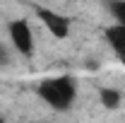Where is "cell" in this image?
<instances>
[{"label": "cell", "mask_w": 125, "mask_h": 123, "mask_svg": "<svg viewBox=\"0 0 125 123\" xmlns=\"http://www.w3.org/2000/svg\"><path fill=\"white\" fill-rule=\"evenodd\" d=\"M118 56H120V61L125 63V48H123V51H120V53H118Z\"/></svg>", "instance_id": "cell-8"}, {"label": "cell", "mask_w": 125, "mask_h": 123, "mask_svg": "<svg viewBox=\"0 0 125 123\" xmlns=\"http://www.w3.org/2000/svg\"><path fill=\"white\" fill-rule=\"evenodd\" d=\"M111 7H113V15H115V19H118L120 24H125V0H120V2H113Z\"/></svg>", "instance_id": "cell-6"}, {"label": "cell", "mask_w": 125, "mask_h": 123, "mask_svg": "<svg viewBox=\"0 0 125 123\" xmlns=\"http://www.w3.org/2000/svg\"><path fill=\"white\" fill-rule=\"evenodd\" d=\"M104 36H106V41H108V46L115 51V53H120L125 48V24H113V27H108V29L104 31Z\"/></svg>", "instance_id": "cell-4"}, {"label": "cell", "mask_w": 125, "mask_h": 123, "mask_svg": "<svg viewBox=\"0 0 125 123\" xmlns=\"http://www.w3.org/2000/svg\"><path fill=\"white\" fill-rule=\"evenodd\" d=\"M39 19L43 22V27H46L53 36H58V39H65L67 34H70V27H72V19L67 15H62V12H53V10H39Z\"/></svg>", "instance_id": "cell-3"}, {"label": "cell", "mask_w": 125, "mask_h": 123, "mask_svg": "<svg viewBox=\"0 0 125 123\" xmlns=\"http://www.w3.org/2000/svg\"><path fill=\"white\" fill-rule=\"evenodd\" d=\"M99 97H101V104H104L106 109H118L120 106V92L113 89V87H104Z\"/></svg>", "instance_id": "cell-5"}, {"label": "cell", "mask_w": 125, "mask_h": 123, "mask_svg": "<svg viewBox=\"0 0 125 123\" xmlns=\"http://www.w3.org/2000/svg\"><path fill=\"white\" fill-rule=\"evenodd\" d=\"M10 41H12V46L19 51V53H24V56H29L31 51H34V34H31V27L24 22V19H15V22H10Z\"/></svg>", "instance_id": "cell-2"}, {"label": "cell", "mask_w": 125, "mask_h": 123, "mask_svg": "<svg viewBox=\"0 0 125 123\" xmlns=\"http://www.w3.org/2000/svg\"><path fill=\"white\" fill-rule=\"evenodd\" d=\"M39 94H41L43 101L51 104L53 109H67L72 101H75L77 87H75V80H72V77L60 75V77L43 80L41 87H39Z\"/></svg>", "instance_id": "cell-1"}, {"label": "cell", "mask_w": 125, "mask_h": 123, "mask_svg": "<svg viewBox=\"0 0 125 123\" xmlns=\"http://www.w3.org/2000/svg\"><path fill=\"white\" fill-rule=\"evenodd\" d=\"M7 63V51H5V46H0V65H5Z\"/></svg>", "instance_id": "cell-7"}]
</instances>
